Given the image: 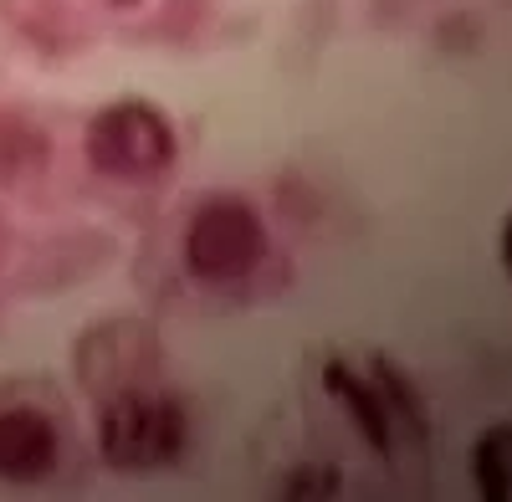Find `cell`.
I'll list each match as a JSON object with an SVG mask.
<instances>
[{"mask_svg":"<svg viewBox=\"0 0 512 502\" xmlns=\"http://www.w3.org/2000/svg\"><path fill=\"white\" fill-rule=\"evenodd\" d=\"M497 262L512 272V211H507V221H502V231H497Z\"/></svg>","mask_w":512,"mask_h":502,"instance_id":"cell-9","label":"cell"},{"mask_svg":"<svg viewBox=\"0 0 512 502\" xmlns=\"http://www.w3.org/2000/svg\"><path fill=\"white\" fill-rule=\"evenodd\" d=\"M338 492V472L333 467H303L287 477V497H333Z\"/></svg>","mask_w":512,"mask_h":502,"instance_id":"cell-8","label":"cell"},{"mask_svg":"<svg viewBox=\"0 0 512 502\" xmlns=\"http://www.w3.org/2000/svg\"><path fill=\"white\" fill-rule=\"evenodd\" d=\"M190 446V415L169 390L128 385L103 400L98 451L113 472H159Z\"/></svg>","mask_w":512,"mask_h":502,"instance_id":"cell-1","label":"cell"},{"mask_svg":"<svg viewBox=\"0 0 512 502\" xmlns=\"http://www.w3.org/2000/svg\"><path fill=\"white\" fill-rule=\"evenodd\" d=\"M108 6H139V0H108Z\"/></svg>","mask_w":512,"mask_h":502,"instance_id":"cell-10","label":"cell"},{"mask_svg":"<svg viewBox=\"0 0 512 502\" xmlns=\"http://www.w3.org/2000/svg\"><path fill=\"white\" fill-rule=\"evenodd\" d=\"M323 390L338 400V410H349V421L359 426V436H364L379 456L395 451V421H390V410H384V395H379V385H374V374H359V369L344 364V359H328V364H323Z\"/></svg>","mask_w":512,"mask_h":502,"instance_id":"cell-5","label":"cell"},{"mask_svg":"<svg viewBox=\"0 0 512 502\" xmlns=\"http://www.w3.org/2000/svg\"><path fill=\"white\" fill-rule=\"evenodd\" d=\"M88 164L108 180H154L175 164V123L144 98H118L88 118Z\"/></svg>","mask_w":512,"mask_h":502,"instance_id":"cell-2","label":"cell"},{"mask_svg":"<svg viewBox=\"0 0 512 502\" xmlns=\"http://www.w3.org/2000/svg\"><path fill=\"white\" fill-rule=\"evenodd\" d=\"M472 482L487 502H512V426L497 421L472 446Z\"/></svg>","mask_w":512,"mask_h":502,"instance_id":"cell-7","label":"cell"},{"mask_svg":"<svg viewBox=\"0 0 512 502\" xmlns=\"http://www.w3.org/2000/svg\"><path fill=\"white\" fill-rule=\"evenodd\" d=\"M62 462V431L47 410L36 405H11L0 410V482L31 487L52 477Z\"/></svg>","mask_w":512,"mask_h":502,"instance_id":"cell-4","label":"cell"},{"mask_svg":"<svg viewBox=\"0 0 512 502\" xmlns=\"http://www.w3.org/2000/svg\"><path fill=\"white\" fill-rule=\"evenodd\" d=\"M267 257V226L241 195L205 200L185 226V267L200 282H241Z\"/></svg>","mask_w":512,"mask_h":502,"instance_id":"cell-3","label":"cell"},{"mask_svg":"<svg viewBox=\"0 0 512 502\" xmlns=\"http://www.w3.org/2000/svg\"><path fill=\"white\" fill-rule=\"evenodd\" d=\"M369 374H374V385H379V395H384V410H390L395 431H410L415 441L431 436V410H425V400H420V390H415L410 374H405L400 364H390L384 354L369 364Z\"/></svg>","mask_w":512,"mask_h":502,"instance_id":"cell-6","label":"cell"}]
</instances>
